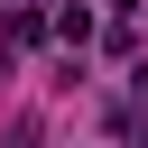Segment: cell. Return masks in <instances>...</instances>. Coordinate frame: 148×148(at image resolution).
I'll return each instance as SVG.
<instances>
[{"mask_svg":"<svg viewBox=\"0 0 148 148\" xmlns=\"http://www.w3.org/2000/svg\"><path fill=\"white\" fill-rule=\"evenodd\" d=\"M130 83H139V102H148V65H130Z\"/></svg>","mask_w":148,"mask_h":148,"instance_id":"obj_1","label":"cell"}]
</instances>
